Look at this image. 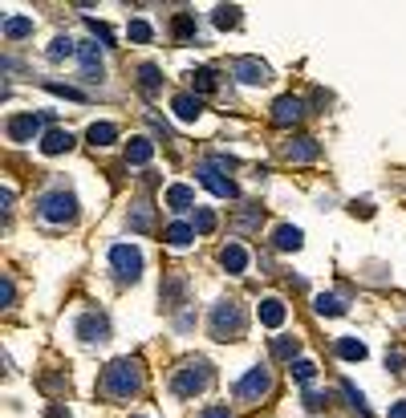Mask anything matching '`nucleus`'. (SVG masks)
I'll return each instance as SVG.
<instances>
[{"mask_svg": "<svg viewBox=\"0 0 406 418\" xmlns=\"http://www.w3.org/2000/svg\"><path fill=\"white\" fill-rule=\"evenodd\" d=\"M212 366L203 362V358H187L179 370L171 373V390L179 394V398H195V394H203L207 386H212Z\"/></svg>", "mask_w": 406, "mask_h": 418, "instance_id": "nucleus-3", "label": "nucleus"}, {"mask_svg": "<svg viewBox=\"0 0 406 418\" xmlns=\"http://www.w3.org/2000/svg\"><path fill=\"white\" fill-rule=\"evenodd\" d=\"M337 358H346V362H361V358H365V345H361L358 337H337Z\"/></svg>", "mask_w": 406, "mask_h": 418, "instance_id": "nucleus-29", "label": "nucleus"}, {"mask_svg": "<svg viewBox=\"0 0 406 418\" xmlns=\"http://www.w3.org/2000/svg\"><path fill=\"white\" fill-rule=\"evenodd\" d=\"M293 378L309 386V382H313V378H317V366H313V362H293Z\"/></svg>", "mask_w": 406, "mask_h": 418, "instance_id": "nucleus-38", "label": "nucleus"}, {"mask_svg": "<svg viewBox=\"0 0 406 418\" xmlns=\"http://www.w3.org/2000/svg\"><path fill=\"white\" fill-rule=\"evenodd\" d=\"M126 224H131V232H150L155 228V207L150 203H135L131 216H126Z\"/></svg>", "mask_w": 406, "mask_h": 418, "instance_id": "nucleus-23", "label": "nucleus"}, {"mask_svg": "<svg viewBox=\"0 0 406 418\" xmlns=\"http://www.w3.org/2000/svg\"><path fill=\"white\" fill-rule=\"evenodd\" d=\"M260 220H264V216H260V207H252V211H240V228H244V232H248V228H256Z\"/></svg>", "mask_w": 406, "mask_h": 418, "instance_id": "nucleus-40", "label": "nucleus"}, {"mask_svg": "<svg viewBox=\"0 0 406 418\" xmlns=\"http://www.w3.org/2000/svg\"><path fill=\"white\" fill-rule=\"evenodd\" d=\"M280 154L289 159V163H313L317 154H321V142L309 139V135H301V139H289L280 146Z\"/></svg>", "mask_w": 406, "mask_h": 418, "instance_id": "nucleus-12", "label": "nucleus"}, {"mask_svg": "<svg viewBox=\"0 0 406 418\" xmlns=\"http://www.w3.org/2000/svg\"><path fill=\"white\" fill-rule=\"evenodd\" d=\"M269 394H272V370H264V366H252V370L232 386V398L244 402V406H252V402H260Z\"/></svg>", "mask_w": 406, "mask_h": 418, "instance_id": "nucleus-5", "label": "nucleus"}, {"mask_svg": "<svg viewBox=\"0 0 406 418\" xmlns=\"http://www.w3.org/2000/svg\"><path fill=\"white\" fill-rule=\"evenodd\" d=\"M227 167H232V159L199 163V167H195V179L207 187V191H216L220 199H236V183H232V175H227Z\"/></svg>", "mask_w": 406, "mask_h": 418, "instance_id": "nucleus-6", "label": "nucleus"}, {"mask_svg": "<svg viewBox=\"0 0 406 418\" xmlns=\"http://www.w3.org/2000/svg\"><path fill=\"white\" fill-rule=\"evenodd\" d=\"M49 418H69V410H61V406H53V410H49Z\"/></svg>", "mask_w": 406, "mask_h": 418, "instance_id": "nucleus-44", "label": "nucleus"}, {"mask_svg": "<svg viewBox=\"0 0 406 418\" xmlns=\"http://www.w3.org/2000/svg\"><path fill=\"white\" fill-rule=\"evenodd\" d=\"M86 139H90V146H114L118 142V126L114 122H93L86 130Z\"/></svg>", "mask_w": 406, "mask_h": 418, "instance_id": "nucleus-25", "label": "nucleus"}, {"mask_svg": "<svg viewBox=\"0 0 406 418\" xmlns=\"http://www.w3.org/2000/svg\"><path fill=\"white\" fill-rule=\"evenodd\" d=\"M0 33H4V41H25V37H33V21L29 16H4Z\"/></svg>", "mask_w": 406, "mask_h": 418, "instance_id": "nucleus-22", "label": "nucleus"}, {"mask_svg": "<svg viewBox=\"0 0 406 418\" xmlns=\"http://www.w3.org/2000/svg\"><path fill=\"white\" fill-rule=\"evenodd\" d=\"M272 358H276V362H289V366H293V358H297V353H301V341H297V337H272Z\"/></svg>", "mask_w": 406, "mask_h": 418, "instance_id": "nucleus-27", "label": "nucleus"}, {"mask_svg": "<svg viewBox=\"0 0 406 418\" xmlns=\"http://www.w3.org/2000/svg\"><path fill=\"white\" fill-rule=\"evenodd\" d=\"M313 309L321 313V317H341L350 305H346V297H337V292H321V297L313 301Z\"/></svg>", "mask_w": 406, "mask_h": 418, "instance_id": "nucleus-24", "label": "nucleus"}, {"mask_svg": "<svg viewBox=\"0 0 406 418\" xmlns=\"http://www.w3.org/2000/svg\"><path fill=\"white\" fill-rule=\"evenodd\" d=\"M37 216H41L45 224H53V228H65V224L78 220V199H74L65 187H53V191H45V195L37 199Z\"/></svg>", "mask_w": 406, "mask_h": 418, "instance_id": "nucleus-4", "label": "nucleus"}, {"mask_svg": "<svg viewBox=\"0 0 406 418\" xmlns=\"http://www.w3.org/2000/svg\"><path fill=\"white\" fill-rule=\"evenodd\" d=\"M171 110H175V118H183V122H195L203 114V102H199V93H175Z\"/></svg>", "mask_w": 406, "mask_h": 418, "instance_id": "nucleus-17", "label": "nucleus"}, {"mask_svg": "<svg viewBox=\"0 0 406 418\" xmlns=\"http://www.w3.org/2000/svg\"><path fill=\"white\" fill-rule=\"evenodd\" d=\"M301 118H305V97L284 93V97L272 102V122H276V126H293V122H301Z\"/></svg>", "mask_w": 406, "mask_h": 418, "instance_id": "nucleus-10", "label": "nucleus"}, {"mask_svg": "<svg viewBox=\"0 0 406 418\" xmlns=\"http://www.w3.org/2000/svg\"><path fill=\"white\" fill-rule=\"evenodd\" d=\"M232 78L244 82V86H264V82H272V69L260 57H236L232 61Z\"/></svg>", "mask_w": 406, "mask_h": 418, "instance_id": "nucleus-8", "label": "nucleus"}, {"mask_svg": "<svg viewBox=\"0 0 406 418\" xmlns=\"http://www.w3.org/2000/svg\"><path fill=\"white\" fill-rule=\"evenodd\" d=\"M175 37H179V41L195 37V21H191V16H175Z\"/></svg>", "mask_w": 406, "mask_h": 418, "instance_id": "nucleus-39", "label": "nucleus"}, {"mask_svg": "<svg viewBox=\"0 0 406 418\" xmlns=\"http://www.w3.org/2000/svg\"><path fill=\"white\" fill-rule=\"evenodd\" d=\"M183 305H187V277H183V272H171V277L163 280V309L175 313Z\"/></svg>", "mask_w": 406, "mask_h": 418, "instance_id": "nucleus-13", "label": "nucleus"}, {"mask_svg": "<svg viewBox=\"0 0 406 418\" xmlns=\"http://www.w3.org/2000/svg\"><path fill=\"white\" fill-rule=\"evenodd\" d=\"M110 272L122 280V284H135L142 277V252L135 244H114L110 248Z\"/></svg>", "mask_w": 406, "mask_h": 418, "instance_id": "nucleus-7", "label": "nucleus"}, {"mask_svg": "<svg viewBox=\"0 0 406 418\" xmlns=\"http://www.w3.org/2000/svg\"><path fill=\"white\" fill-rule=\"evenodd\" d=\"M199 418H232V410H227V402H216V406H207Z\"/></svg>", "mask_w": 406, "mask_h": 418, "instance_id": "nucleus-41", "label": "nucleus"}, {"mask_svg": "<svg viewBox=\"0 0 406 418\" xmlns=\"http://www.w3.org/2000/svg\"><path fill=\"white\" fill-rule=\"evenodd\" d=\"M45 90L57 93V97H69V102H82V97H86L82 90H74V86H61V82H45Z\"/></svg>", "mask_w": 406, "mask_h": 418, "instance_id": "nucleus-37", "label": "nucleus"}, {"mask_svg": "<svg viewBox=\"0 0 406 418\" xmlns=\"http://www.w3.org/2000/svg\"><path fill=\"white\" fill-rule=\"evenodd\" d=\"M386 418H406V398H398V402H390V410H386Z\"/></svg>", "mask_w": 406, "mask_h": 418, "instance_id": "nucleus-43", "label": "nucleus"}, {"mask_svg": "<svg viewBox=\"0 0 406 418\" xmlns=\"http://www.w3.org/2000/svg\"><path fill=\"white\" fill-rule=\"evenodd\" d=\"M126 37H131V41H138V45H146V41L155 37V29H150L146 21H131V25H126Z\"/></svg>", "mask_w": 406, "mask_h": 418, "instance_id": "nucleus-34", "label": "nucleus"}, {"mask_svg": "<svg viewBox=\"0 0 406 418\" xmlns=\"http://www.w3.org/2000/svg\"><path fill=\"white\" fill-rule=\"evenodd\" d=\"M78 57H82V78L86 82H102V53H98V45H78Z\"/></svg>", "mask_w": 406, "mask_h": 418, "instance_id": "nucleus-16", "label": "nucleus"}, {"mask_svg": "<svg viewBox=\"0 0 406 418\" xmlns=\"http://www.w3.org/2000/svg\"><path fill=\"white\" fill-rule=\"evenodd\" d=\"M78 337H82L86 345H102V341H110V321H106L102 313H86V317L78 321Z\"/></svg>", "mask_w": 406, "mask_h": 418, "instance_id": "nucleus-11", "label": "nucleus"}, {"mask_svg": "<svg viewBox=\"0 0 406 418\" xmlns=\"http://www.w3.org/2000/svg\"><path fill=\"white\" fill-rule=\"evenodd\" d=\"M150 159H155V142L150 139H131L126 142V163H131V167H146Z\"/></svg>", "mask_w": 406, "mask_h": 418, "instance_id": "nucleus-21", "label": "nucleus"}, {"mask_svg": "<svg viewBox=\"0 0 406 418\" xmlns=\"http://www.w3.org/2000/svg\"><path fill=\"white\" fill-rule=\"evenodd\" d=\"M386 370L406 373V349L403 345H390V349H386Z\"/></svg>", "mask_w": 406, "mask_h": 418, "instance_id": "nucleus-36", "label": "nucleus"}, {"mask_svg": "<svg viewBox=\"0 0 406 418\" xmlns=\"http://www.w3.org/2000/svg\"><path fill=\"white\" fill-rule=\"evenodd\" d=\"M4 135H8V142L45 139V135H41V118H37V114H12V118L4 122Z\"/></svg>", "mask_w": 406, "mask_h": 418, "instance_id": "nucleus-9", "label": "nucleus"}, {"mask_svg": "<svg viewBox=\"0 0 406 418\" xmlns=\"http://www.w3.org/2000/svg\"><path fill=\"white\" fill-rule=\"evenodd\" d=\"M41 150L45 154H65V150H74V135L69 130H49L41 139Z\"/></svg>", "mask_w": 406, "mask_h": 418, "instance_id": "nucleus-26", "label": "nucleus"}, {"mask_svg": "<svg viewBox=\"0 0 406 418\" xmlns=\"http://www.w3.org/2000/svg\"><path fill=\"white\" fill-rule=\"evenodd\" d=\"M171 211H187V207H195V187H187V183H175V187H167V199H163Z\"/></svg>", "mask_w": 406, "mask_h": 418, "instance_id": "nucleus-20", "label": "nucleus"}, {"mask_svg": "<svg viewBox=\"0 0 406 418\" xmlns=\"http://www.w3.org/2000/svg\"><path fill=\"white\" fill-rule=\"evenodd\" d=\"M138 90L146 93V97H155L159 93V86H163V78H159V65H138Z\"/></svg>", "mask_w": 406, "mask_h": 418, "instance_id": "nucleus-28", "label": "nucleus"}, {"mask_svg": "<svg viewBox=\"0 0 406 418\" xmlns=\"http://www.w3.org/2000/svg\"><path fill=\"white\" fill-rule=\"evenodd\" d=\"M191 228L199 235L216 232V211H207V207H195V216H191Z\"/></svg>", "mask_w": 406, "mask_h": 418, "instance_id": "nucleus-31", "label": "nucleus"}, {"mask_svg": "<svg viewBox=\"0 0 406 418\" xmlns=\"http://www.w3.org/2000/svg\"><path fill=\"white\" fill-rule=\"evenodd\" d=\"M216 25H220V29H236V25H240V8H236V4H220V8H216Z\"/></svg>", "mask_w": 406, "mask_h": 418, "instance_id": "nucleus-33", "label": "nucleus"}, {"mask_svg": "<svg viewBox=\"0 0 406 418\" xmlns=\"http://www.w3.org/2000/svg\"><path fill=\"white\" fill-rule=\"evenodd\" d=\"M256 317H260V325L276 329V325H284L289 309H284V301H280V297H264V301H260V309H256Z\"/></svg>", "mask_w": 406, "mask_h": 418, "instance_id": "nucleus-15", "label": "nucleus"}, {"mask_svg": "<svg viewBox=\"0 0 406 418\" xmlns=\"http://www.w3.org/2000/svg\"><path fill=\"white\" fill-rule=\"evenodd\" d=\"M98 390H102L106 398H114V402L135 398L138 390H142V366H138L135 358H118V362H110V366L102 370Z\"/></svg>", "mask_w": 406, "mask_h": 418, "instance_id": "nucleus-1", "label": "nucleus"}, {"mask_svg": "<svg viewBox=\"0 0 406 418\" xmlns=\"http://www.w3.org/2000/svg\"><path fill=\"white\" fill-rule=\"evenodd\" d=\"M138 418H142V415H138Z\"/></svg>", "mask_w": 406, "mask_h": 418, "instance_id": "nucleus-45", "label": "nucleus"}, {"mask_svg": "<svg viewBox=\"0 0 406 418\" xmlns=\"http://www.w3.org/2000/svg\"><path fill=\"white\" fill-rule=\"evenodd\" d=\"M191 90L216 93V73H212V69H195V73H191Z\"/></svg>", "mask_w": 406, "mask_h": 418, "instance_id": "nucleus-32", "label": "nucleus"}, {"mask_svg": "<svg viewBox=\"0 0 406 418\" xmlns=\"http://www.w3.org/2000/svg\"><path fill=\"white\" fill-rule=\"evenodd\" d=\"M220 264H224L232 277H244V272H248V248H244V244H236V240L224 244V248H220Z\"/></svg>", "mask_w": 406, "mask_h": 418, "instance_id": "nucleus-14", "label": "nucleus"}, {"mask_svg": "<svg viewBox=\"0 0 406 418\" xmlns=\"http://www.w3.org/2000/svg\"><path fill=\"white\" fill-rule=\"evenodd\" d=\"M90 29H93V37H102V41H106V45H110V41H114V33H110V29H106V25H98V21H90Z\"/></svg>", "mask_w": 406, "mask_h": 418, "instance_id": "nucleus-42", "label": "nucleus"}, {"mask_svg": "<svg viewBox=\"0 0 406 418\" xmlns=\"http://www.w3.org/2000/svg\"><path fill=\"white\" fill-rule=\"evenodd\" d=\"M74 53H78V45H74L69 37H57V41L49 45V57H53V61H65V57H74Z\"/></svg>", "mask_w": 406, "mask_h": 418, "instance_id": "nucleus-35", "label": "nucleus"}, {"mask_svg": "<svg viewBox=\"0 0 406 418\" xmlns=\"http://www.w3.org/2000/svg\"><path fill=\"white\" fill-rule=\"evenodd\" d=\"M301 402H305V410H309V415H321L333 398H329V390H325V394H321V390H305V394H301Z\"/></svg>", "mask_w": 406, "mask_h": 418, "instance_id": "nucleus-30", "label": "nucleus"}, {"mask_svg": "<svg viewBox=\"0 0 406 418\" xmlns=\"http://www.w3.org/2000/svg\"><path fill=\"white\" fill-rule=\"evenodd\" d=\"M305 244V235H301V228H293V224H280L276 232H272V248L276 252H297Z\"/></svg>", "mask_w": 406, "mask_h": 418, "instance_id": "nucleus-18", "label": "nucleus"}, {"mask_svg": "<svg viewBox=\"0 0 406 418\" xmlns=\"http://www.w3.org/2000/svg\"><path fill=\"white\" fill-rule=\"evenodd\" d=\"M195 235H199V232L191 228V220H175V224L163 232V240H167L171 248H191V244H195Z\"/></svg>", "mask_w": 406, "mask_h": 418, "instance_id": "nucleus-19", "label": "nucleus"}, {"mask_svg": "<svg viewBox=\"0 0 406 418\" xmlns=\"http://www.w3.org/2000/svg\"><path fill=\"white\" fill-rule=\"evenodd\" d=\"M207 329H212V337L216 341H236V337H244V329H248V313H244V305L240 301H220L216 309H212V321H207Z\"/></svg>", "mask_w": 406, "mask_h": 418, "instance_id": "nucleus-2", "label": "nucleus"}]
</instances>
